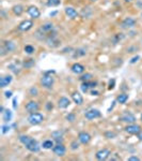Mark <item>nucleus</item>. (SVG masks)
I'll return each instance as SVG.
<instances>
[{
    "label": "nucleus",
    "instance_id": "20",
    "mask_svg": "<svg viewBox=\"0 0 142 161\" xmlns=\"http://www.w3.org/2000/svg\"><path fill=\"white\" fill-rule=\"evenodd\" d=\"M71 98H72V100H73V102L77 105H81L82 103H84V98H82V95L78 91H74L71 95Z\"/></svg>",
    "mask_w": 142,
    "mask_h": 161
},
{
    "label": "nucleus",
    "instance_id": "42",
    "mask_svg": "<svg viewBox=\"0 0 142 161\" xmlns=\"http://www.w3.org/2000/svg\"><path fill=\"white\" fill-rule=\"evenodd\" d=\"M139 59H140V56H139V55H136V56H134V57H132V58L129 60V64H136V62L139 61Z\"/></svg>",
    "mask_w": 142,
    "mask_h": 161
},
{
    "label": "nucleus",
    "instance_id": "51",
    "mask_svg": "<svg viewBox=\"0 0 142 161\" xmlns=\"http://www.w3.org/2000/svg\"><path fill=\"white\" fill-rule=\"evenodd\" d=\"M4 110H5L4 107H3V106H1V107H0V113H1V114H2V113L4 112Z\"/></svg>",
    "mask_w": 142,
    "mask_h": 161
},
{
    "label": "nucleus",
    "instance_id": "1",
    "mask_svg": "<svg viewBox=\"0 0 142 161\" xmlns=\"http://www.w3.org/2000/svg\"><path fill=\"white\" fill-rule=\"evenodd\" d=\"M41 86L45 88V89H51L55 85V77L50 74V73H44V75L41 77L40 79Z\"/></svg>",
    "mask_w": 142,
    "mask_h": 161
},
{
    "label": "nucleus",
    "instance_id": "44",
    "mask_svg": "<svg viewBox=\"0 0 142 161\" xmlns=\"http://www.w3.org/2000/svg\"><path fill=\"white\" fill-rule=\"evenodd\" d=\"M53 141H55V143H56V144H62V143H64V139H63V136H62V138L53 139Z\"/></svg>",
    "mask_w": 142,
    "mask_h": 161
},
{
    "label": "nucleus",
    "instance_id": "2",
    "mask_svg": "<svg viewBox=\"0 0 142 161\" xmlns=\"http://www.w3.org/2000/svg\"><path fill=\"white\" fill-rule=\"evenodd\" d=\"M27 120H28V123L30 124V125L38 126V125H41V124L45 120V116H44L42 113H38V112L31 113V114H29Z\"/></svg>",
    "mask_w": 142,
    "mask_h": 161
},
{
    "label": "nucleus",
    "instance_id": "43",
    "mask_svg": "<svg viewBox=\"0 0 142 161\" xmlns=\"http://www.w3.org/2000/svg\"><path fill=\"white\" fill-rule=\"evenodd\" d=\"M12 96H13V91H11V90H7V91H4V97L7 98V99L12 98Z\"/></svg>",
    "mask_w": 142,
    "mask_h": 161
},
{
    "label": "nucleus",
    "instance_id": "6",
    "mask_svg": "<svg viewBox=\"0 0 142 161\" xmlns=\"http://www.w3.org/2000/svg\"><path fill=\"white\" fill-rule=\"evenodd\" d=\"M110 156H111V151L108 148H101L97 151L96 154H95V158L99 161L107 160V159H109Z\"/></svg>",
    "mask_w": 142,
    "mask_h": 161
},
{
    "label": "nucleus",
    "instance_id": "23",
    "mask_svg": "<svg viewBox=\"0 0 142 161\" xmlns=\"http://www.w3.org/2000/svg\"><path fill=\"white\" fill-rule=\"evenodd\" d=\"M18 140H19V142L23 145H27V144H29L31 142V141L33 140L32 136H27V134H21V136H19V138H18Z\"/></svg>",
    "mask_w": 142,
    "mask_h": 161
},
{
    "label": "nucleus",
    "instance_id": "7",
    "mask_svg": "<svg viewBox=\"0 0 142 161\" xmlns=\"http://www.w3.org/2000/svg\"><path fill=\"white\" fill-rule=\"evenodd\" d=\"M25 110L27 111V113H29V114L38 112V110H40V104H38V102L34 101V100H30L29 102L26 103Z\"/></svg>",
    "mask_w": 142,
    "mask_h": 161
},
{
    "label": "nucleus",
    "instance_id": "45",
    "mask_svg": "<svg viewBox=\"0 0 142 161\" xmlns=\"http://www.w3.org/2000/svg\"><path fill=\"white\" fill-rule=\"evenodd\" d=\"M128 161H140V158L138 156H130L127 159Z\"/></svg>",
    "mask_w": 142,
    "mask_h": 161
},
{
    "label": "nucleus",
    "instance_id": "4",
    "mask_svg": "<svg viewBox=\"0 0 142 161\" xmlns=\"http://www.w3.org/2000/svg\"><path fill=\"white\" fill-rule=\"evenodd\" d=\"M34 26V23H33L32 19H24L23 22H20L17 26L18 31H21V32H27L30 29L33 28Z\"/></svg>",
    "mask_w": 142,
    "mask_h": 161
},
{
    "label": "nucleus",
    "instance_id": "37",
    "mask_svg": "<svg viewBox=\"0 0 142 161\" xmlns=\"http://www.w3.org/2000/svg\"><path fill=\"white\" fill-rule=\"evenodd\" d=\"M80 89H81V91L84 92V94L89 91V90H90V87H89V85H88V83H87V82H82V83H81Z\"/></svg>",
    "mask_w": 142,
    "mask_h": 161
},
{
    "label": "nucleus",
    "instance_id": "40",
    "mask_svg": "<svg viewBox=\"0 0 142 161\" xmlns=\"http://www.w3.org/2000/svg\"><path fill=\"white\" fill-rule=\"evenodd\" d=\"M11 127L9 125H2L1 126V132H2V134H5V133H8L9 131H10Z\"/></svg>",
    "mask_w": 142,
    "mask_h": 161
},
{
    "label": "nucleus",
    "instance_id": "35",
    "mask_svg": "<svg viewBox=\"0 0 142 161\" xmlns=\"http://www.w3.org/2000/svg\"><path fill=\"white\" fill-rule=\"evenodd\" d=\"M61 3V0H47V5L48 7H58Z\"/></svg>",
    "mask_w": 142,
    "mask_h": 161
},
{
    "label": "nucleus",
    "instance_id": "55",
    "mask_svg": "<svg viewBox=\"0 0 142 161\" xmlns=\"http://www.w3.org/2000/svg\"><path fill=\"white\" fill-rule=\"evenodd\" d=\"M141 17H142V13H141Z\"/></svg>",
    "mask_w": 142,
    "mask_h": 161
},
{
    "label": "nucleus",
    "instance_id": "21",
    "mask_svg": "<svg viewBox=\"0 0 142 161\" xmlns=\"http://www.w3.org/2000/svg\"><path fill=\"white\" fill-rule=\"evenodd\" d=\"M25 9H24V5L21 4H14L12 7V12L15 16H20L24 13Z\"/></svg>",
    "mask_w": 142,
    "mask_h": 161
},
{
    "label": "nucleus",
    "instance_id": "9",
    "mask_svg": "<svg viewBox=\"0 0 142 161\" xmlns=\"http://www.w3.org/2000/svg\"><path fill=\"white\" fill-rule=\"evenodd\" d=\"M53 153L56 155L57 157H64L66 155V147L64 146V144H55V146L53 147Z\"/></svg>",
    "mask_w": 142,
    "mask_h": 161
},
{
    "label": "nucleus",
    "instance_id": "17",
    "mask_svg": "<svg viewBox=\"0 0 142 161\" xmlns=\"http://www.w3.org/2000/svg\"><path fill=\"white\" fill-rule=\"evenodd\" d=\"M64 13H65V15L67 16L70 19H76V18L78 17V12H77L73 7H65Z\"/></svg>",
    "mask_w": 142,
    "mask_h": 161
},
{
    "label": "nucleus",
    "instance_id": "19",
    "mask_svg": "<svg viewBox=\"0 0 142 161\" xmlns=\"http://www.w3.org/2000/svg\"><path fill=\"white\" fill-rule=\"evenodd\" d=\"M13 81V76L12 75H3V76H1V79H0V87L1 88H5L7 86H9V85L12 83Z\"/></svg>",
    "mask_w": 142,
    "mask_h": 161
},
{
    "label": "nucleus",
    "instance_id": "8",
    "mask_svg": "<svg viewBox=\"0 0 142 161\" xmlns=\"http://www.w3.org/2000/svg\"><path fill=\"white\" fill-rule=\"evenodd\" d=\"M78 141L80 142L82 145H88V144L91 142L92 140V136L89 132H87V131H80L78 133Z\"/></svg>",
    "mask_w": 142,
    "mask_h": 161
},
{
    "label": "nucleus",
    "instance_id": "10",
    "mask_svg": "<svg viewBox=\"0 0 142 161\" xmlns=\"http://www.w3.org/2000/svg\"><path fill=\"white\" fill-rule=\"evenodd\" d=\"M120 120L128 125V124H135L137 119H136V116H135L132 113H130V112H124L121 115V117H120Z\"/></svg>",
    "mask_w": 142,
    "mask_h": 161
},
{
    "label": "nucleus",
    "instance_id": "53",
    "mask_svg": "<svg viewBox=\"0 0 142 161\" xmlns=\"http://www.w3.org/2000/svg\"><path fill=\"white\" fill-rule=\"evenodd\" d=\"M89 1H91V2H96L97 0H89Z\"/></svg>",
    "mask_w": 142,
    "mask_h": 161
},
{
    "label": "nucleus",
    "instance_id": "25",
    "mask_svg": "<svg viewBox=\"0 0 142 161\" xmlns=\"http://www.w3.org/2000/svg\"><path fill=\"white\" fill-rule=\"evenodd\" d=\"M124 39H125V34L123 32L115 33V34L113 36V38H112V42H113V44H118L121 41H123Z\"/></svg>",
    "mask_w": 142,
    "mask_h": 161
},
{
    "label": "nucleus",
    "instance_id": "50",
    "mask_svg": "<svg viewBox=\"0 0 142 161\" xmlns=\"http://www.w3.org/2000/svg\"><path fill=\"white\" fill-rule=\"evenodd\" d=\"M137 136H138V139H139L140 141H142V130L140 131L139 133H138V134H137Z\"/></svg>",
    "mask_w": 142,
    "mask_h": 161
},
{
    "label": "nucleus",
    "instance_id": "5",
    "mask_svg": "<svg viewBox=\"0 0 142 161\" xmlns=\"http://www.w3.org/2000/svg\"><path fill=\"white\" fill-rule=\"evenodd\" d=\"M125 132H127L128 134H132V136H137L138 133L142 130L141 126L140 125H137V124H128L124 128Z\"/></svg>",
    "mask_w": 142,
    "mask_h": 161
},
{
    "label": "nucleus",
    "instance_id": "15",
    "mask_svg": "<svg viewBox=\"0 0 142 161\" xmlns=\"http://www.w3.org/2000/svg\"><path fill=\"white\" fill-rule=\"evenodd\" d=\"M71 70H72V72H73V73H75V74L81 75L82 73H84V71H86V68H84V64H79V62H75V64H72Z\"/></svg>",
    "mask_w": 142,
    "mask_h": 161
},
{
    "label": "nucleus",
    "instance_id": "39",
    "mask_svg": "<svg viewBox=\"0 0 142 161\" xmlns=\"http://www.w3.org/2000/svg\"><path fill=\"white\" fill-rule=\"evenodd\" d=\"M114 87H115V79H109V83H108V90L114 89Z\"/></svg>",
    "mask_w": 142,
    "mask_h": 161
},
{
    "label": "nucleus",
    "instance_id": "36",
    "mask_svg": "<svg viewBox=\"0 0 142 161\" xmlns=\"http://www.w3.org/2000/svg\"><path fill=\"white\" fill-rule=\"evenodd\" d=\"M65 119L70 123H74L75 120H76V115H75V113H69L67 115H66Z\"/></svg>",
    "mask_w": 142,
    "mask_h": 161
},
{
    "label": "nucleus",
    "instance_id": "3",
    "mask_svg": "<svg viewBox=\"0 0 142 161\" xmlns=\"http://www.w3.org/2000/svg\"><path fill=\"white\" fill-rule=\"evenodd\" d=\"M16 49L15 43L13 41H10V40H4L2 41V44H1V49H0V52H1V56H5L7 54L12 53L14 52Z\"/></svg>",
    "mask_w": 142,
    "mask_h": 161
},
{
    "label": "nucleus",
    "instance_id": "31",
    "mask_svg": "<svg viewBox=\"0 0 142 161\" xmlns=\"http://www.w3.org/2000/svg\"><path fill=\"white\" fill-rule=\"evenodd\" d=\"M80 142H79L78 140H74L71 142V144H70V148L72 149V151H77V149L79 148V146H80Z\"/></svg>",
    "mask_w": 142,
    "mask_h": 161
},
{
    "label": "nucleus",
    "instance_id": "28",
    "mask_svg": "<svg viewBox=\"0 0 142 161\" xmlns=\"http://www.w3.org/2000/svg\"><path fill=\"white\" fill-rule=\"evenodd\" d=\"M34 64H36L34 59L28 58V59H25V60L23 61V67L26 68V69H30V68H32V67L34 66Z\"/></svg>",
    "mask_w": 142,
    "mask_h": 161
},
{
    "label": "nucleus",
    "instance_id": "12",
    "mask_svg": "<svg viewBox=\"0 0 142 161\" xmlns=\"http://www.w3.org/2000/svg\"><path fill=\"white\" fill-rule=\"evenodd\" d=\"M137 22L132 17H125L123 21L121 22V28L122 29H132L136 26Z\"/></svg>",
    "mask_w": 142,
    "mask_h": 161
},
{
    "label": "nucleus",
    "instance_id": "33",
    "mask_svg": "<svg viewBox=\"0 0 142 161\" xmlns=\"http://www.w3.org/2000/svg\"><path fill=\"white\" fill-rule=\"evenodd\" d=\"M86 54H87V51L84 49H77L76 51H75L74 57H75V58H77V57H82V56H84Z\"/></svg>",
    "mask_w": 142,
    "mask_h": 161
},
{
    "label": "nucleus",
    "instance_id": "49",
    "mask_svg": "<svg viewBox=\"0 0 142 161\" xmlns=\"http://www.w3.org/2000/svg\"><path fill=\"white\" fill-rule=\"evenodd\" d=\"M57 14H58V11H53V12H51L50 14H49V16H50V17H53V16L57 15Z\"/></svg>",
    "mask_w": 142,
    "mask_h": 161
},
{
    "label": "nucleus",
    "instance_id": "32",
    "mask_svg": "<svg viewBox=\"0 0 142 161\" xmlns=\"http://www.w3.org/2000/svg\"><path fill=\"white\" fill-rule=\"evenodd\" d=\"M63 134H64V132H63V130H56V131H53V132H51V138H53V139H57V138H62L63 136Z\"/></svg>",
    "mask_w": 142,
    "mask_h": 161
},
{
    "label": "nucleus",
    "instance_id": "22",
    "mask_svg": "<svg viewBox=\"0 0 142 161\" xmlns=\"http://www.w3.org/2000/svg\"><path fill=\"white\" fill-rule=\"evenodd\" d=\"M13 117V113L11 110H4V112L2 113V120L4 121L5 124L10 123L11 120H12Z\"/></svg>",
    "mask_w": 142,
    "mask_h": 161
},
{
    "label": "nucleus",
    "instance_id": "41",
    "mask_svg": "<svg viewBox=\"0 0 142 161\" xmlns=\"http://www.w3.org/2000/svg\"><path fill=\"white\" fill-rule=\"evenodd\" d=\"M45 107H46V110L48 111V112H51V111L53 110V103L50 102V101H48V102H46Z\"/></svg>",
    "mask_w": 142,
    "mask_h": 161
},
{
    "label": "nucleus",
    "instance_id": "14",
    "mask_svg": "<svg viewBox=\"0 0 142 161\" xmlns=\"http://www.w3.org/2000/svg\"><path fill=\"white\" fill-rule=\"evenodd\" d=\"M25 147L28 149L29 151H31V153H38V151H41V146H40V144H38V142L36 140V139H33L30 143L27 144Z\"/></svg>",
    "mask_w": 142,
    "mask_h": 161
},
{
    "label": "nucleus",
    "instance_id": "26",
    "mask_svg": "<svg viewBox=\"0 0 142 161\" xmlns=\"http://www.w3.org/2000/svg\"><path fill=\"white\" fill-rule=\"evenodd\" d=\"M93 74L92 73H82V74L80 75V77H79V81H80L81 83L82 82H89V81H92L93 79Z\"/></svg>",
    "mask_w": 142,
    "mask_h": 161
},
{
    "label": "nucleus",
    "instance_id": "13",
    "mask_svg": "<svg viewBox=\"0 0 142 161\" xmlns=\"http://www.w3.org/2000/svg\"><path fill=\"white\" fill-rule=\"evenodd\" d=\"M26 11L28 13V15L30 17H32L33 19H38L41 17V11L38 10V8L36 7V5H29Z\"/></svg>",
    "mask_w": 142,
    "mask_h": 161
},
{
    "label": "nucleus",
    "instance_id": "47",
    "mask_svg": "<svg viewBox=\"0 0 142 161\" xmlns=\"http://www.w3.org/2000/svg\"><path fill=\"white\" fill-rule=\"evenodd\" d=\"M90 94H91L92 96H99V91L95 90V88H94V89H92L91 91H90Z\"/></svg>",
    "mask_w": 142,
    "mask_h": 161
},
{
    "label": "nucleus",
    "instance_id": "24",
    "mask_svg": "<svg viewBox=\"0 0 142 161\" xmlns=\"http://www.w3.org/2000/svg\"><path fill=\"white\" fill-rule=\"evenodd\" d=\"M128 98H129V96L127 95V94H120V95H118V97H117V102L118 103H120V104H125V103L128 101Z\"/></svg>",
    "mask_w": 142,
    "mask_h": 161
},
{
    "label": "nucleus",
    "instance_id": "18",
    "mask_svg": "<svg viewBox=\"0 0 142 161\" xmlns=\"http://www.w3.org/2000/svg\"><path fill=\"white\" fill-rule=\"evenodd\" d=\"M40 29L43 31L44 33H46V36H47L48 33H50L51 31L55 30V25H53V23H51V22H46V23L41 25Z\"/></svg>",
    "mask_w": 142,
    "mask_h": 161
},
{
    "label": "nucleus",
    "instance_id": "46",
    "mask_svg": "<svg viewBox=\"0 0 142 161\" xmlns=\"http://www.w3.org/2000/svg\"><path fill=\"white\" fill-rule=\"evenodd\" d=\"M117 103H118V102H117V100H115V101H113V102H112V105L109 107V109H108V111H107V112H111V111L114 109V106H115V104H117Z\"/></svg>",
    "mask_w": 142,
    "mask_h": 161
},
{
    "label": "nucleus",
    "instance_id": "30",
    "mask_svg": "<svg viewBox=\"0 0 142 161\" xmlns=\"http://www.w3.org/2000/svg\"><path fill=\"white\" fill-rule=\"evenodd\" d=\"M28 95L30 97H36V96H38V88L36 86L30 87L28 90Z\"/></svg>",
    "mask_w": 142,
    "mask_h": 161
},
{
    "label": "nucleus",
    "instance_id": "48",
    "mask_svg": "<svg viewBox=\"0 0 142 161\" xmlns=\"http://www.w3.org/2000/svg\"><path fill=\"white\" fill-rule=\"evenodd\" d=\"M13 109H16V107H17V99H16V98H14V99H13Z\"/></svg>",
    "mask_w": 142,
    "mask_h": 161
},
{
    "label": "nucleus",
    "instance_id": "29",
    "mask_svg": "<svg viewBox=\"0 0 142 161\" xmlns=\"http://www.w3.org/2000/svg\"><path fill=\"white\" fill-rule=\"evenodd\" d=\"M24 52H25L27 55H33V54L36 53V47L33 45H31V44H27V45H25V47H24Z\"/></svg>",
    "mask_w": 142,
    "mask_h": 161
},
{
    "label": "nucleus",
    "instance_id": "11",
    "mask_svg": "<svg viewBox=\"0 0 142 161\" xmlns=\"http://www.w3.org/2000/svg\"><path fill=\"white\" fill-rule=\"evenodd\" d=\"M101 116V111L97 110V109H90L89 111H87V112L84 113V117L88 120L96 119V118H99Z\"/></svg>",
    "mask_w": 142,
    "mask_h": 161
},
{
    "label": "nucleus",
    "instance_id": "54",
    "mask_svg": "<svg viewBox=\"0 0 142 161\" xmlns=\"http://www.w3.org/2000/svg\"><path fill=\"white\" fill-rule=\"evenodd\" d=\"M140 120H141V123H142V113H141V115H140Z\"/></svg>",
    "mask_w": 142,
    "mask_h": 161
},
{
    "label": "nucleus",
    "instance_id": "38",
    "mask_svg": "<svg viewBox=\"0 0 142 161\" xmlns=\"http://www.w3.org/2000/svg\"><path fill=\"white\" fill-rule=\"evenodd\" d=\"M115 136H117V133L113 131H106L105 132V138L107 139H114Z\"/></svg>",
    "mask_w": 142,
    "mask_h": 161
},
{
    "label": "nucleus",
    "instance_id": "52",
    "mask_svg": "<svg viewBox=\"0 0 142 161\" xmlns=\"http://www.w3.org/2000/svg\"><path fill=\"white\" fill-rule=\"evenodd\" d=\"M125 2H132V1H134V0H124Z\"/></svg>",
    "mask_w": 142,
    "mask_h": 161
},
{
    "label": "nucleus",
    "instance_id": "34",
    "mask_svg": "<svg viewBox=\"0 0 142 161\" xmlns=\"http://www.w3.org/2000/svg\"><path fill=\"white\" fill-rule=\"evenodd\" d=\"M8 68L11 70V71L14 73V74H19V72H20V70L18 69L17 67H16V64H9L8 66Z\"/></svg>",
    "mask_w": 142,
    "mask_h": 161
},
{
    "label": "nucleus",
    "instance_id": "16",
    "mask_svg": "<svg viewBox=\"0 0 142 161\" xmlns=\"http://www.w3.org/2000/svg\"><path fill=\"white\" fill-rule=\"evenodd\" d=\"M58 107L61 110H65L71 105V100L67 97H60L58 99Z\"/></svg>",
    "mask_w": 142,
    "mask_h": 161
},
{
    "label": "nucleus",
    "instance_id": "27",
    "mask_svg": "<svg viewBox=\"0 0 142 161\" xmlns=\"http://www.w3.org/2000/svg\"><path fill=\"white\" fill-rule=\"evenodd\" d=\"M53 146H55V141L53 140H45L42 143V147L44 149H53Z\"/></svg>",
    "mask_w": 142,
    "mask_h": 161
}]
</instances>
